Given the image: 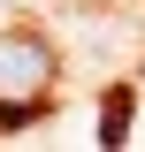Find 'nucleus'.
Segmentation results:
<instances>
[{
    "label": "nucleus",
    "mask_w": 145,
    "mask_h": 152,
    "mask_svg": "<svg viewBox=\"0 0 145 152\" xmlns=\"http://www.w3.org/2000/svg\"><path fill=\"white\" fill-rule=\"evenodd\" d=\"M54 84V53L38 46V38H23V31H8L0 38V107L8 114H23L38 91Z\"/></svg>",
    "instance_id": "f257e3e1"
}]
</instances>
